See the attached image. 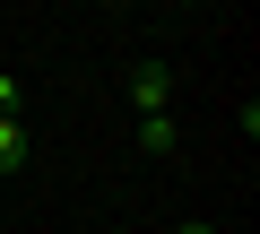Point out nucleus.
<instances>
[{
	"label": "nucleus",
	"mask_w": 260,
	"mask_h": 234,
	"mask_svg": "<svg viewBox=\"0 0 260 234\" xmlns=\"http://www.w3.org/2000/svg\"><path fill=\"white\" fill-rule=\"evenodd\" d=\"M18 104H26V87H18V70H0V122H18Z\"/></svg>",
	"instance_id": "nucleus-4"
},
{
	"label": "nucleus",
	"mask_w": 260,
	"mask_h": 234,
	"mask_svg": "<svg viewBox=\"0 0 260 234\" xmlns=\"http://www.w3.org/2000/svg\"><path fill=\"white\" fill-rule=\"evenodd\" d=\"M174 234H217V225H174Z\"/></svg>",
	"instance_id": "nucleus-5"
},
{
	"label": "nucleus",
	"mask_w": 260,
	"mask_h": 234,
	"mask_svg": "<svg viewBox=\"0 0 260 234\" xmlns=\"http://www.w3.org/2000/svg\"><path fill=\"white\" fill-rule=\"evenodd\" d=\"M130 104H139V113H165L174 104V70L165 61H139V70H130Z\"/></svg>",
	"instance_id": "nucleus-1"
},
{
	"label": "nucleus",
	"mask_w": 260,
	"mask_h": 234,
	"mask_svg": "<svg viewBox=\"0 0 260 234\" xmlns=\"http://www.w3.org/2000/svg\"><path fill=\"white\" fill-rule=\"evenodd\" d=\"M35 156V139H26V122H0V174H18Z\"/></svg>",
	"instance_id": "nucleus-2"
},
{
	"label": "nucleus",
	"mask_w": 260,
	"mask_h": 234,
	"mask_svg": "<svg viewBox=\"0 0 260 234\" xmlns=\"http://www.w3.org/2000/svg\"><path fill=\"white\" fill-rule=\"evenodd\" d=\"M139 148L148 156H174V113H148V122H139Z\"/></svg>",
	"instance_id": "nucleus-3"
}]
</instances>
